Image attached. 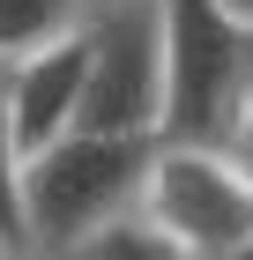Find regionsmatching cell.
Listing matches in <instances>:
<instances>
[{
    "mask_svg": "<svg viewBox=\"0 0 253 260\" xmlns=\"http://www.w3.org/2000/svg\"><path fill=\"white\" fill-rule=\"evenodd\" d=\"M0 260H30V253H22V245H8V238H0Z\"/></svg>",
    "mask_w": 253,
    "mask_h": 260,
    "instance_id": "8fae6325",
    "label": "cell"
},
{
    "mask_svg": "<svg viewBox=\"0 0 253 260\" xmlns=\"http://www.w3.org/2000/svg\"><path fill=\"white\" fill-rule=\"evenodd\" d=\"M142 216L164 223L194 260H231L253 245V171L223 141H156Z\"/></svg>",
    "mask_w": 253,
    "mask_h": 260,
    "instance_id": "3957f363",
    "label": "cell"
},
{
    "mask_svg": "<svg viewBox=\"0 0 253 260\" xmlns=\"http://www.w3.org/2000/svg\"><path fill=\"white\" fill-rule=\"evenodd\" d=\"M82 82H90V22L75 38L8 60V119H15V149H45V141L75 134L82 119Z\"/></svg>",
    "mask_w": 253,
    "mask_h": 260,
    "instance_id": "5b68a950",
    "label": "cell"
},
{
    "mask_svg": "<svg viewBox=\"0 0 253 260\" xmlns=\"http://www.w3.org/2000/svg\"><path fill=\"white\" fill-rule=\"evenodd\" d=\"M223 8H231V15H238V22L253 30V0H223Z\"/></svg>",
    "mask_w": 253,
    "mask_h": 260,
    "instance_id": "30bf717a",
    "label": "cell"
},
{
    "mask_svg": "<svg viewBox=\"0 0 253 260\" xmlns=\"http://www.w3.org/2000/svg\"><path fill=\"white\" fill-rule=\"evenodd\" d=\"M82 8H90V15H97V8H127V0H82Z\"/></svg>",
    "mask_w": 253,
    "mask_h": 260,
    "instance_id": "7c38bea8",
    "label": "cell"
},
{
    "mask_svg": "<svg viewBox=\"0 0 253 260\" xmlns=\"http://www.w3.org/2000/svg\"><path fill=\"white\" fill-rule=\"evenodd\" d=\"M231 260H253V245H246V253H231Z\"/></svg>",
    "mask_w": 253,
    "mask_h": 260,
    "instance_id": "4fadbf2b",
    "label": "cell"
},
{
    "mask_svg": "<svg viewBox=\"0 0 253 260\" xmlns=\"http://www.w3.org/2000/svg\"><path fill=\"white\" fill-rule=\"evenodd\" d=\"M75 260H194V253H186V245H179L164 223H149L142 208H127V216H119V223H104V231L82 245Z\"/></svg>",
    "mask_w": 253,
    "mask_h": 260,
    "instance_id": "52a82bcc",
    "label": "cell"
},
{
    "mask_svg": "<svg viewBox=\"0 0 253 260\" xmlns=\"http://www.w3.org/2000/svg\"><path fill=\"white\" fill-rule=\"evenodd\" d=\"M0 238L22 245V149H15V119H8V67H0Z\"/></svg>",
    "mask_w": 253,
    "mask_h": 260,
    "instance_id": "ba28073f",
    "label": "cell"
},
{
    "mask_svg": "<svg viewBox=\"0 0 253 260\" xmlns=\"http://www.w3.org/2000/svg\"><path fill=\"white\" fill-rule=\"evenodd\" d=\"M223 149H231V156L253 171V97H246V112H238V126H231V141H223Z\"/></svg>",
    "mask_w": 253,
    "mask_h": 260,
    "instance_id": "9c48e42d",
    "label": "cell"
},
{
    "mask_svg": "<svg viewBox=\"0 0 253 260\" xmlns=\"http://www.w3.org/2000/svg\"><path fill=\"white\" fill-rule=\"evenodd\" d=\"M149 149L156 141L90 134V126L30 149L22 156V253L30 260H75L104 223L142 208Z\"/></svg>",
    "mask_w": 253,
    "mask_h": 260,
    "instance_id": "6da1fadb",
    "label": "cell"
},
{
    "mask_svg": "<svg viewBox=\"0 0 253 260\" xmlns=\"http://www.w3.org/2000/svg\"><path fill=\"white\" fill-rule=\"evenodd\" d=\"M75 126L156 141V126H164V8L156 0L90 15V82H82Z\"/></svg>",
    "mask_w": 253,
    "mask_h": 260,
    "instance_id": "277c9868",
    "label": "cell"
},
{
    "mask_svg": "<svg viewBox=\"0 0 253 260\" xmlns=\"http://www.w3.org/2000/svg\"><path fill=\"white\" fill-rule=\"evenodd\" d=\"M164 8V126L156 141H231L253 97V30L223 0H156Z\"/></svg>",
    "mask_w": 253,
    "mask_h": 260,
    "instance_id": "7a4b0ae2",
    "label": "cell"
},
{
    "mask_svg": "<svg viewBox=\"0 0 253 260\" xmlns=\"http://www.w3.org/2000/svg\"><path fill=\"white\" fill-rule=\"evenodd\" d=\"M90 8L82 0H0V67L22 60V52H45V45L75 38Z\"/></svg>",
    "mask_w": 253,
    "mask_h": 260,
    "instance_id": "8992f818",
    "label": "cell"
}]
</instances>
